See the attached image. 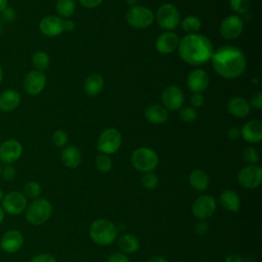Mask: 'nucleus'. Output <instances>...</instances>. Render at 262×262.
Listing matches in <instances>:
<instances>
[{
	"label": "nucleus",
	"instance_id": "obj_39",
	"mask_svg": "<svg viewBox=\"0 0 262 262\" xmlns=\"http://www.w3.org/2000/svg\"><path fill=\"white\" fill-rule=\"evenodd\" d=\"M16 18V11L12 8L7 6L3 11L0 12V19L2 23L9 24L14 21Z\"/></svg>",
	"mask_w": 262,
	"mask_h": 262
},
{
	"label": "nucleus",
	"instance_id": "obj_35",
	"mask_svg": "<svg viewBox=\"0 0 262 262\" xmlns=\"http://www.w3.org/2000/svg\"><path fill=\"white\" fill-rule=\"evenodd\" d=\"M242 156H243V159L249 163V164H256L258 161H259V154L258 151L252 147V146H247L243 149V152H242Z\"/></svg>",
	"mask_w": 262,
	"mask_h": 262
},
{
	"label": "nucleus",
	"instance_id": "obj_4",
	"mask_svg": "<svg viewBox=\"0 0 262 262\" xmlns=\"http://www.w3.org/2000/svg\"><path fill=\"white\" fill-rule=\"evenodd\" d=\"M26 219L32 225H41L51 216L52 206L44 198L33 200L26 208Z\"/></svg>",
	"mask_w": 262,
	"mask_h": 262
},
{
	"label": "nucleus",
	"instance_id": "obj_56",
	"mask_svg": "<svg viewBox=\"0 0 262 262\" xmlns=\"http://www.w3.org/2000/svg\"><path fill=\"white\" fill-rule=\"evenodd\" d=\"M2 25H3V23H2L1 19H0V35H1V33H2Z\"/></svg>",
	"mask_w": 262,
	"mask_h": 262
},
{
	"label": "nucleus",
	"instance_id": "obj_27",
	"mask_svg": "<svg viewBox=\"0 0 262 262\" xmlns=\"http://www.w3.org/2000/svg\"><path fill=\"white\" fill-rule=\"evenodd\" d=\"M189 183L194 189L204 191L209 186V176L204 170L195 169L189 175Z\"/></svg>",
	"mask_w": 262,
	"mask_h": 262
},
{
	"label": "nucleus",
	"instance_id": "obj_31",
	"mask_svg": "<svg viewBox=\"0 0 262 262\" xmlns=\"http://www.w3.org/2000/svg\"><path fill=\"white\" fill-rule=\"evenodd\" d=\"M181 27L188 34H194L201 29L202 23L199 17H196L194 15H188L182 19Z\"/></svg>",
	"mask_w": 262,
	"mask_h": 262
},
{
	"label": "nucleus",
	"instance_id": "obj_44",
	"mask_svg": "<svg viewBox=\"0 0 262 262\" xmlns=\"http://www.w3.org/2000/svg\"><path fill=\"white\" fill-rule=\"evenodd\" d=\"M106 262H130L128 257L123 253H115L112 254Z\"/></svg>",
	"mask_w": 262,
	"mask_h": 262
},
{
	"label": "nucleus",
	"instance_id": "obj_41",
	"mask_svg": "<svg viewBox=\"0 0 262 262\" xmlns=\"http://www.w3.org/2000/svg\"><path fill=\"white\" fill-rule=\"evenodd\" d=\"M30 262H56V260L51 254L42 253L35 256Z\"/></svg>",
	"mask_w": 262,
	"mask_h": 262
},
{
	"label": "nucleus",
	"instance_id": "obj_9",
	"mask_svg": "<svg viewBox=\"0 0 262 262\" xmlns=\"http://www.w3.org/2000/svg\"><path fill=\"white\" fill-rule=\"evenodd\" d=\"M28 206V199L20 191L14 190L4 194V198L1 202V207L5 213L16 216L25 212Z\"/></svg>",
	"mask_w": 262,
	"mask_h": 262
},
{
	"label": "nucleus",
	"instance_id": "obj_8",
	"mask_svg": "<svg viewBox=\"0 0 262 262\" xmlns=\"http://www.w3.org/2000/svg\"><path fill=\"white\" fill-rule=\"evenodd\" d=\"M122 135L115 128H107L99 135L97 140V148L101 154H115L121 146Z\"/></svg>",
	"mask_w": 262,
	"mask_h": 262
},
{
	"label": "nucleus",
	"instance_id": "obj_33",
	"mask_svg": "<svg viewBox=\"0 0 262 262\" xmlns=\"http://www.w3.org/2000/svg\"><path fill=\"white\" fill-rule=\"evenodd\" d=\"M95 167L97 170H99L102 173H107L112 170L113 167V161L108 157V155L105 154H99L95 159Z\"/></svg>",
	"mask_w": 262,
	"mask_h": 262
},
{
	"label": "nucleus",
	"instance_id": "obj_38",
	"mask_svg": "<svg viewBox=\"0 0 262 262\" xmlns=\"http://www.w3.org/2000/svg\"><path fill=\"white\" fill-rule=\"evenodd\" d=\"M51 139L56 147H63L68 142V135L62 130H56L53 132Z\"/></svg>",
	"mask_w": 262,
	"mask_h": 262
},
{
	"label": "nucleus",
	"instance_id": "obj_16",
	"mask_svg": "<svg viewBox=\"0 0 262 262\" xmlns=\"http://www.w3.org/2000/svg\"><path fill=\"white\" fill-rule=\"evenodd\" d=\"M24 245V235L17 229H9L1 237V250L7 254L16 253Z\"/></svg>",
	"mask_w": 262,
	"mask_h": 262
},
{
	"label": "nucleus",
	"instance_id": "obj_5",
	"mask_svg": "<svg viewBox=\"0 0 262 262\" xmlns=\"http://www.w3.org/2000/svg\"><path fill=\"white\" fill-rule=\"evenodd\" d=\"M131 163L133 167L140 172L154 171L159 163V158L156 151L148 147H138L131 156Z\"/></svg>",
	"mask_w": 262,
	"mask_h": 262
},
{
	"label": "nucleus",
	"instance_id": "obj_14",
	"mask_svg": "<svg viewBox=\"0 0 262 262\" xmlns=\"http://www.w3.org/2000/svg\"><path fill=\"white\" fill-rule=\"evenodd\" d=\"M216 210V202L213 196L205 194L199 196L191 206V211L194 217L201 220L211 217Z\"/></svg>",
	"mask_w": 262,
	"mask_h": 262
},
{
	"label": "nucleus",
	"instance_id": "obj_18",
	"mask_svg": "<svg viewBox=\"0 0 262 262\" xmlns=\"http://www.w3.org/2000/svg\"><path fill=\"white\" fill-rule=\"evenodd\" d=\"M209 75L201 69L191 71L186 79L187 86L193 93H202L205 91L209 86Z\"/></svg>",
	"mask_w": 262,
	"mask_h": 262
},
{
	"label": "nucleus",
	"instance_id": "obj_52",
	"mask_svg": "<svg viewBox=\"0 0 262 262\" xmlns=\"http://www.w3.org/2000/svg\"><path fill=\"white\" fill-rule=\"evenodd\" d=\"M125 1H126V3H127L129 6H131V7L135 6V5L138 3V0H125Z\"/></svg>",
	"mask_w": 262,
	"mask_h": 262
},
{
	"label": "nucleus",
	"instance_id": "obj_50",
	"mask_svg": "<svg viewBox=\"0 0 262 262\" xmlns=\"http://www.w3.org/2000/svg\"><path fill=\"white\" fill-rule=\"evenodd\" d=\"M147 262H168V261L163 257H154V258L149 259Z\"/></svg>",
	"mask_w": 262,
	"mask_h": 262
},
{
	"label": "nucleus",
	"instance_id": "obj_28",
	"mask_svg": "<svg viewBox=\"0 0 262 262\" xmlns=\"http://www.w3.org/2000/svg\"><path fill=\"white\" fill-rule=\"evenodd\" d=\"M119 247L126 254H133L139 249V241L133 234H123L119 238Z\"/></svg>",
	"mask_w": 262,
	"mask_h": 262
},
{
	"label": "nucleus",
	"instance_id": "obj_20",
	"mask_svg": "<svg viewBox=\"0 0 262 262\" xmlns=\"http://www.w3.org/2000/svg\"><path fill=\"white\" fill-rule=\"evenodd\" d=\"M241 136L250 143H258L262 139V122L260 120L248 121L241 129Z\"/></svg>",
	"mask_w": 262,
	"mask_h": 262
},
{
	"label": "nucleus",
	"instance_id": "obj_42",
	"mask_svg": "<svg viewBox=\"0 0 262 262\" xmlns=\"http://www.w3.org/2000/svg\"><path fill=\"white\" fill-rule=\"evenodd\" d=\"M204 101H205V98L201 93H193L190 96V103L194 107L202 106L204 104Z\"/></svg>",
	"mask_w": 262,
	"mask_h": 262
},
{
	"label": "nucleus",
	"instance_id": "obj_26",
	"mask_svg": "<svg viewBox=\"0 0 262 262\" xmlns=\"http://www.w3.org/2000/svg\"><path fill=\"white\" fill-rule=\"evenodd\" d=\"M103 87V78L99 74L89 75L84 82V90L87 95L95 96L100 93Z\"/></svg>",
	"mask_w": 262,
	"mask_h": 262
},
{
	"label": "nucleus",
	"instance_id": "obj_11",
	"mask_svg": "<svg viewBox=\"0 0 262 262\" xmlns=\"http://www.w3.org/2000/svg\"><path fill=\"white\" fill-rule=\"evenodd\" d=\"M46 85V76L44 72L32 70L28 72L23 80V87L27 94L35 96L40 94Z\"/></svg>",
	"mask_w": 262,
	"mask_h": 262
},
{
	"label": "nucleus",
	"instance_id": "obj_1",
	"mask_svg": "<svg viewBox=\"0 0 262 262\" xmlns=\"http://www.w3.org/2000/svg\"><path fill=\"white\" fill-rule=\"evenodd\" d=\"M215 72L224 79H235L246 70L247 57L237 47L224 45L213 52L211 57Z\"/></svg>",
	"mask_w": 262,
	"mask_h": 262
},
{
	"label": "nucleus",
	"instance_id": "obj_43",
	"mask_svg": "<svg viewBox=\"0 0 262 262\" xmlns=\"http://www.w3.org/2000/svg\"><path fill=\"white\" fill-rule=\"evenodd\" d=\"M251 105L258 111L262 108V93L261 92H257L253 95V97L251 99Z\"/></svg>",
	"mask_w": 262,
	"mask_h": 262
},
{
	"label": "nucleus",
	"instance_id": "obj_59",
	"mask_svg": "<svg viewBox=\"0 0 262 262\" xmlns=\"http://www.w3.org/2000/svg\"><path fill=\"white\" fill-rule=\"evenodd\" d=\"M0 143H1V141H0Z\"/></svg>",
	"mask_w": 262,
	"mask_h": 262
},
{
	"label": "nucleus",
	"instance_id": "obj_10",
	"mask_svg": "<svg viewBox=\"0 0 262 262\" xmlns=\"http://www.w3.org/2000/svg\"><path fill=\"white\" fill-rule=\"evenodd\" d=\"M237 182L244 188L252 189L258 187L262 182V169L257 165L244 167L237 174Z\"/></svg>",
	"mask_w": 262,
	"mask_h": 262
},
{
	"label": "nucleus",
	"instance_id": "obj_48",
	"mask_svg": "<svg viewBox=\"0 0 262 262\" xmlns=\"http://www.w3.org/2000/svg\"><path fill=\"white\" fill-rule=\"evenodd\" d=\"M75 23L71 19H68V20H63V31H67V32H72L75 30Z\"/></svg>",
	"mask_w": 262,
	"mask_h": 262
},
{
	"label": "nucleus",
	"instance_id": "obj_30",
	"mask_svg": "<svg viewBox=\"0 0 262 262\" xmlns=\"http://www.w3.org/2000/svg\"><path fill=\"white\" fill-rule=\"evenodd\" d=\"M32 63L35 70L44 72L45 70H47L50 63L49 55L45 51H36L32 56Z\"/></svg>",
	"mask_w": 262,
	"mask_h": 262
},
{
	"label": "nucleus",
	"instance_id": "obj_24",
	"mask_svg": "<svg viewBox=\"0 0 262 262\" xmlns=\"http://www.w3.org/2000/svg\"><path fill=\"white\" fill-rule=\"evenodd\" d=\"M220 203L223 208L233 213H237L241 208V199L236 191L225 189L220 194Z\"/></svg>",
	"mask_w": 262,
	"mask_h": 262
},
{
	"label": "nucleus",
	"instance_id": "obj_40",
	"mask_svg": "<svg viewBox=\"0 0 262 262\" xmlns=\"http://www.w3.org/2000/svg\"><path fill=\"white\" fill-rule=\"evenodd\" d=\"M16 175V170L15 168L12 166V165H5L4 167H2V170H1V176L4 180L6 181H9V180H12Z\"/></svg>",
	"mask_w": 262,
	"mask_h": 262
},
{
	"label": "nucleus",
	"instance_id": "obj_23",
	"mask_svg": "<svg viewBox=\"0 0 262 262\" xmlns=\"http://www.w3.org/2000/svg\"><path fill=\"white\" fill-rule=\"evenodd\" d=\"M227 111L236 118H244L250 113V104L243 97H232L227 103Z\"/></svg>",
	"mask_w": 262,
	"mask_h": 262
},
{
	"label": "nucleus",
	"instance_id": "obj_19",
	"mask_svg": "<svg viewBox=\"0 0 262 262\" xmlns=\"http://www.w3.org/2000/svg\"><path fill=\"white\" fill-rule=\"evenodd\" d=\"M178 44L179 38L177 34L171 31H166L158 37L156 41V48L160 53L169 54L178 47Z\"/></svg>",
	"mask_w": 262,
	"mask_h": 262
},
{
	"label": "nucleus",
	"instance_id": "obj_2",
	"mask_svg": "<svg viewBox=\"0 0 262 262\" xmlns=\"http://www.w3.org/2000/svg\"><path fill=\"white\" fill-rule=\"evenodd\" d=\"M178 54L188 64L201 66L208 62L214 52L210 39L202 34L185 35L178 44Z\"/></svg>",
	"mask_w": 262,
	"mask_h": 262
},
{
	"label": "nucleus",
	"instance_id": "obj_47",
	"mask_svg": "<svg viewBox=\"0 0 262 262\" xmlns=\"http://www.w3.org/2000/svg\"><path fill=\"white\" fill-rule=\"evenodd\" d=\"M195 231L198 234L200 235H203L205 233H207L208 231V225L206 222H200L196 224V227H195Z\"/></svg>",
	"mask_w": 262,
	"mask_h": 262
},
{
	"label": "nucleus",
	"instance_id": "obj_36",
	"mask_svg": "<svg viewBox=\"0 0 262 262\" xmlns=\"http://www.w3.org/2000/svg\"><path fill=\"white\" fill-rule=\"evenodd\" d=\"M179 118L183 122L191 123L196 119V112L194 111L193 107L190 106H185L182 108H179Z\"/></svg>",
	"mask_w": 262,
	"mask_h": 262
},
{
	"label": "nucleus",
	"instance_id": "obj_57",
	"mask_svg": "<svg viewBox=\"0 0 262 262\" xmlns=\"http://www.w3.org/2000/svg\"><path fill=\"white\" fill-rule=\"evenodd\" d=\"M1 170H2V165H1V162H0V176H1Z\"/></svg>",
	"mask_w": 262,
	"mask_h": 262
},
{
	"label": "nucleus",
	"instance_id": "obj_21",
	"mask_svg": "<svg viewBox=\"0 0 262 262\" xmlns=\"http://www.w3.org/2000/svg\"><path fill=\"white\" fill-rule=\"evenodd\" d=\"M20 94L15 89H7L0 94V111L3 113H11L20 104Z\"/></svg>",
	"mask_w": 262,
	"mask_h": 262
},
{
	"label": "nucleus",
	"instance_id": "obj_55",
	"mask_svg": "<svg viewBox=\"0 0 262 262\" xmlns=\"http://www.w3.org/2000/svg\"><path fill=\"white\" fill-rule=\"evenodd\" d=\"M3 198H4V192H3V190L0 188V204H1L2 200H3Z\"/></svg>",
	"mask_w": 262,
	"mask_h": 262
},
{
	"label": "nucleus",
	"instance_id": "obj_17",
	"mask_svg": "<svg viewBox=\"0 0 262 262\" xmlns=\"http://www.w3.org/2000/svg\"><path fill=\"white\" fill-rule=\"evenodd\" d=\"M39 30L46 37H56L63 32V19L57 15H46L40 20Z\"/></svg>",
	"mask_w": 262,
	"mask_h": 262
},
{
	"label": "nucleus",
	"instance_id": "obj_45",
	"mask_svg": "<svg viewBox=\"0 0 262 262\" xmlns=\"http://www.w3.org/2000/svg\"><path fill=\"white\" fill-rule=\"evenodd\" d=\"M79 2L82 4V6L91 9L97 7L102 2V0H79Z\"/></svg>",
	"mask_w": 262,
	"mask_h": 262
},
{
	"label": "nucleus",
	"instance_id": "obj_46",
	"mask_svg": "<svg viewBox=\"0 0 262 262\" xmlns=\"http://www.w3.org/2000/svg\"><path fill=\"white\" fill-rule=\"evenodd\" d=\"M227 136L230 139H236L241 136V130L237 129L236 127H231L227 130Z\"/></svg>",
	"mask_w": 262,
	"mask_h": 262
},
{
	"label": "nucleus",
	"instance_id": "obj_6",
	"mask_svg": "<svg viewBox=\"0 0 262 262\" xmlns=\"http://www.w3.org/2000/svg\"><path fill=\"white\" fill-rule=\"evenodd\" d=\"M159 26L166 31L175 30L180 24V14L178 9L171 3L162 4L156 14Z\"/></svg>",
	"mask_w": 262,
	"mask_h": 262
},
{
	"label": "nucleus",
	"instance_id": "obj_58",
	"mask_svg": "<svg viewBox=\"0 0 262 262\" xmlns=\"http://www.w3.org/2000/svg\"><path fill=\"white\" fill-rule=\"evenodd\" d=\"M0 251H1V247H0Z\"/></svg>",
	"mask_w": 262,
	"mask_h": 262
},
{
	"label": "nucleus",
	"instance_id": "obj_37",
	"mask_svg": "<svg viewBox=\"0 0 262 262\" xmlns=\"http://www.w3.org/2000/svg\"><path fill=\"white\" fill-rule=\"evenodd\" d=\"M231 9L236 13H244L250 6V0H229Z\"/></svg>",
	"mask_w": 262,
	"mask_h": 262
},
{
	"label": "nucleus",
	"instance_id": "obj_22",
	"mask_svg": "<svg viewBox=\"0 0 262 262\" xmlns=\"http://www.w3.org/2000/svg\"><path fill=\"white\" fill-rule=\"evenodd\" d=\"M168 111L162 104H150L144 110V117L151 124H163L168 120Z\"/></svg>",
	"mask_w": 262,
	"mask_h": 262
},
{
	"label": "nucleus",
	"instance_id": "obj_51",
	"mask_svg": "<svg viewBox=\"0 0 262 262\" xmlns=\"http://www.w3.org/2000/svg\"><path fill=\"white\" fill-rule=\"evenodd\" d=\"M8 6V0H0V12Z\"/></svg>",
	"mask_w": 262,
	"mask_h": 262
},
{
	"label": "nucleus",
	"instance_id": "obj_49",
	"mask_svg": "<svg viewBox=\"0 0 262 262\" xmlns=\"http://www.w3.org/2000/svg\"><path fill=\"white\" fill-rule=\"evenodd\" d=\"M225 262H243V259L238 254H229L225 258Z\"/></svg>",
	"mask_w": 262,
	"mask_h": 262
},
{
	"label": "nucleus",
	"instance_id": "obj_13",
	"mask_svg": "<svg viewBox=\"0 0 262 262\" xmlns=\"http://www.w3.org/2000/svg\"><path fill=\"white\" fill-rule=\"evenodd\" d=\"M244 30V23L236 14L226 16L220 24V35L226 40H234L242 34Z\"/></svg>",
	"mask_w": 262,
	"mask_h": 262
},
{
	"label": "nucleus",
	"instance_id": "obj_53",
	"mask_svg": "<svg viewBox=\"0 0 262 262\" xmlns=\"http://www.w3.org/2000/svg\"><path fill=\"white\" fill-rule=\"evenodd\" d=\"M4 217H5V212H4V210L2 209V207L0 206V224L3 222Z\"/></svg>",
	"mask_w": 262,
	"mask_h": 262
},
{
	"label": "nucleus",
	"instance_id": "obj_54",
	"mask_svg": "<svg viewBox=\"0 0 262 262\" xmlns=\"http://www.w3.org/2000/svg\"><path fill=\"white\" fill-rule=\"evenodd\" d=\"M3 78H4V71H3V68H2V66L0 63V84L3 81Z\"/></svg>",
	"mask_w": 262,
	"mask_h": 262
},
{
	"label": "nucleus",
	"instance_id": "obj_7",
	"mask_svg": "<svg viewBox=\"0 0 262 262\" xmlns=\"http://www.w3.org/2000/svg\"><path fill=\"white\" fill-rule=\"evenodd\" d=\"M154 12L144 6L135 5L130 7L126 13L127 23L135 29H145L154 21Z\"/></svg>",
	"mask_w": 262,
	"mask_h": 262
},
{
	"label": "nucleus",
	"instance_id": "obj_3",
	"mask_svg": "<svg viewBox=\"0 0 262 262\" xmlns=\"http://www.w3.org/2000/svg\"><path fill=\"white\" fill-rule=\"evenodd\" d=\"M91 239L99 246H107L115 242L117 237V228L115 224L107 219L95 220L89 230Z\"/></svg>",
	"mask_w": 262,
	"mask_h": 262
},
{
	"label": "nucleus",
	"instance_id": "obj_32",
	"mask_svg": "<svg viewBox=\"0 0 262 262\" xmlns=\"http://www.w3.org/2000/svg\"><path fill=\"white\" fill-rule=\"evenodd\" d=\"M41 191H42L41 185L37 181H29L26 183L23 193L27 199H30L33 201L35 199L40 198Z\"/></svg>",
	"mask_w": 262,
	"mask_h": 262
},
{
	"label": "nucleus",
	"instance_id": "obj_12",
	"mask_svg": "<svg viewBox=\"0 0 262 262\" xmlns=\"http://www.w3.org/2000/svg\"><path fill=\"white\" fill-rule=\"evenodd\" d=\"M23 145L16 139H6L0 143V162L12 165L18 161L23 155Z\"/></svg>",
	"mask_w": 262,
	"mask_h": 262
},
{
	"label": "nucleus",
	"instance_id": "obj_29",
	"mask_svg": "<svg viewBox=\"0 0 262 262\" xmlns=\"http://www.w3.org/2000/svg\"><path fill=\"white\" fill-rule=\"evenodd\" d=\"M55 10L62 17H71L76 10L75 0H57Z\"/></svg>",
	"mask_w": 262,
	"mask_h": 262
},
{
	"label": "nucleus",
	"instance_id": "obj_25",
	"mask_svg": "<svg viewBox=\"0 0 262 262\" xmlns=\"http://www.w3.org/2000/svg\"><path fill=\"white\" fill-rule=\"evenodd\" d=\"M82 161V156L80 150L73 145L66 146L61 151V162L62 164L71 169L77 168Z\"/></svg>",
	"mask_w": 262,
	"mask_h": 262
},
{
	"label": "nucleus",
	"instance_id": "obj_15",
	"mask_svg": "<svg viewBox=\"0 0 262 262\" xmlns=\"http://www.w3.org/2000/svg\"><path fill=\"white\" fill-rule=\"evenodd\" d=\"M163 106L167 111H177L184 102V95L182 90L176 85L166 87L162 93Z\"/></svg>",
	"mask_w": 262,
	"mask_h": 262
},
{
	"label": "nucleus",
	"instance_id": "obj_34",
	"mask_svg": "<svg viewBox=\"0 0 262 262\" xmlns=\"http://www.w3.org/2000/svg\"><path fill=\"white\" fill-rule=\"evenodd\" d=\"M158 176L152 172H145L141 177V184L146 189H155L158 185Z\"/></svg>",
	"mask_w": 262,
	"mask_h": 262
}]
</instances>
